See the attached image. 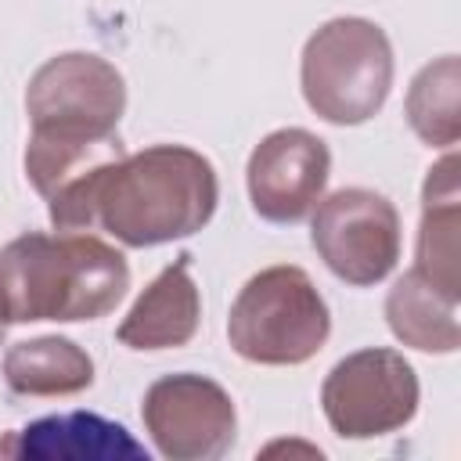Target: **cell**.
Here are the masks:
<instances>
[{"mask_svg": "<svg viewBox=\"0 0 461 461\" xmlns=\"http://www.w3.org/2000/svg\"><path fill=\"white\" fill-rule=\"evenodd\" d=\"M126 112L122 72L90 50L47 58L25 86V176L47 202L54 230H65L90 180L126 155L119 122Z\"/></svg>", "mask_w": 461, "mask_h": 461, "instance_id": "1", "label": "cell"}, {"mask_svg": "<svg viewBox=\"0 0 461 461\" xmlns=\"http://www.w3.org/2000/svg\"><path fill=\"white\" fill-rule=\"evenodd\" d=\"M220 205L216 166L187 144H151L104 166L83 191L68 230L101 227L126 249L198 234Z\"/></svg>", "mask_w": 461, "mask_h": 461, "instance_id": "2", "label": "cell"}, {"mask_svg": "<svg viewBox=\"0 0 461 461\" xmlns=\"http://www.w3.org/2000/svg\"><path fill=\"white\" fill-rule=\"evenodd\" d=\"M130 292L126 256L86 230H29L0 249V321H97Z\"/></svg>", "mask_w": 461, "mask_h": 461, "instance_id": "3", "label": "cell"}, {"mask_svg": "<svg viewBox=\"0 0 461 461\" xmlns=\"http://www.w3.org/2000/svg\"><path fill=\"white\" fill-rule=\"evenodd\" d=\"M393 43L371 18L339 14L310 32L299 58L303 101L331 126L375 119L393 90Z\"/></svg>", "mask_w": 461, "mask_h": 461, "instance_id": "4", "label": "cell"}, {"mask_svg": "<svg viewBox=\"0 0 461 461\" xmlns=\"http://www.w3.org/2000/svg\"><path fill=\"white\" fill-rule=\"evenodd\" d=\"M331 335V310L303 267L277 263L252 274L230 303V349L263 367H299Z\"/></svg>", "mask_w": 461, "mask_h": 461, "instance_id": "5", "label": "cell"}, {"mask_svg": "<svg viewBox=\"0 0 461 461\" xmlns=\"http://www.w3.org/2000/svg\"><path fill=\"white\" fill-rule=\"evenodd\" d=\"M421 400L411 360L389 346L346 353L321 385V411L335 436L375 439L414 421Z\"/></svg>", "mask_w": 461, "mask_h": 461, "instance_id": "6", "label": "cell"}, {"mask_svg": "<svg viewBox=\"0 0 461 461\" xmlns=\"http://www.w3.org/2000/svg\"><path fill=\"white\" fill-rule=\"evenodd\" d=\"M310 245L339 281L371 288L396 270L403 245L400 212L385 194L371 187L331 191L313 209Z\"/></svg>", "mask_w": 461, "mask_h": 461, "instance_id": "7", "label": "cell"}, {"mask_svg": "<svg viewBox=\"0 0 461 461\" xmlns=\"http://www.w3.org/2000/svg\"><path fill=\"white\" fill-rule=\"evenodd\" d=\"M140 421L166 461H216L238 436L230 393L194 371L155 378L140 400Z\"/></svg>", "mask_w": 461, "mask_h": 461, "instance_id": "8", "label": "cell"}, {"mask_svg": "<svg viewBox=\"0 0 461 461\" xmlns=\"http://www.w3.org/2000/svg\"><path fill=\"white\" fill-rule=\"evenodd\" d=\"M328 176L331 151L317 133L303 126H281L267 133L245 166V187L256 216L277 227L306 220L324 198Z\"/></svg>", "mask_w": 461, "mask_h": 461, "instance_id": "9", "label": "cell"}, {"mask_svg": "<svg viewBox=\"0 0 461 461\" xmlns=\"http://www.w3.org/2000/svg\"><path fill=\"white\" fill-rule=\"evenodd\" d=\"M0 454L18 461H148L133 432L94 411L43 414L0 436Z\"/></svg>", "mask_w": 461, "mask_h": 461, "instance_id": "10", "label": "cell"}, {"mask_svg": "<svg viewBox=\"0 0 461 461\" xmlns=\"http://www.w3.org/2000/svg\"><path fill=\"white\" fill-rule=\"evenodd\" d=\"M191 252H180L155 281L133 299L126 317L115 328V339L133 353L180 349L198 335L202 324V292L191 274Z\"/></svg>", "mask_w": 461, "mask_h": 461, "instance_id": "11", "label": "cell"}, {"mask_svg": "<svg viewBox=\"0 0 461 461\" xmlns=\"http://www.w3.org/2000/svg\"><path fill=\"white\" fill-rule=\"evenodd\" d=\"M461 187H457V155L447 151L421 184V227L414 249V270L439 285L447 295L461 299L457 249H461Z\"/></svg>", "mask_w": 461, "mask_h": 461, "instance_id": "12", "label": "cell"}, {"mask_svg": "<svg viewBox=\"0 0 461 461\" xmlns=\"http://www.w3.org/2000/svg\"><path fill=\"white\" fill-rule=\"evenodd\" d=\"M457 303V295H447L439 285L411 267L385 295V324L411 349L454 353L461 346Z\"/></svg>", "mask_w": 461, "mask_h": 461, "instance_id": "13", "label": "cell"}, {"mask_svg": "<svg viewBox=\"0 0 461 461\" xmlns=\"http://www.w3.org/2000/svg\"><path fill=\"white\" fill-rule=\"evenodd\" d=\"M4 382L14 396H76L94 385L90 353L65 335H36L4 353Z\"/></svg>", "mask_w": 461, "mask_h": 461, "instance_id": "14", "label": "cell"}, {"mask_svg": "<svg viewBox=\"0 0 461 461\" xmlns=\"http://www.w3.org/2000/svg\"><path fill=\"white\" fill-rule=\"evenodd\" d=\"M457 90H461V65L457 54H443L418 68V76L407 86L403 115L418 140L429 148H454L461 137V108H457Z\"/></svg>", "mask_w": 461, "mask_h": 461, "instance_id": "15", "label": "cell"}, {"mask_svg": "<svg viewBox=\"0 0 461 461\" xmlns=\"http://www.w3.org/2000/svg\"><path fill=\"white\" fill-rule=\"evenodd\" d=\"M4 331H7V324H4V321H0V346H4Z\"/></svg>", "mask_w": 461, "mask_h": 461, "instance_id": "16", "label": "cell"}]
</instances>
